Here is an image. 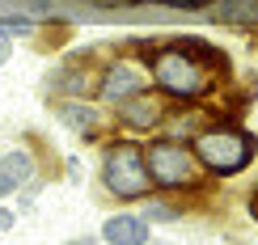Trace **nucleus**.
<instances>
[{
    "label": "nucleus",
    "instance_id": "f257e3e1",
    "mask_svg": "<svg viewBox=\"0 0 258 245\" xmlns=\"http://www.w3.org/2000/svg\"><path fill=\"white\" fill-rule=\"evenodd\" d=\"M254 135L241 127H208L195 135V161L216 178H233L254 161Z\"/></svg>",
    "mask_w": 258,
    "mask_h": 245
},
{
    "label": "nucleus",
    "instance_id": "f03ea898",
    "mask_svg": "<svg viewBox=\"0 0 258 245\" xmlns=\"http://www.w3.org/2000/svg\"><path fill=\"white\" fill-rule=\"evenodd\" d=\"M102 182L114 199H144L148 186H153V178L144 169V148L132 140L110 144L102 156Z\"/></svg>",
    "mask_w": 258,
    "mask_h": 245
},
{
    "label": "nucleus",
    "instance_id": "7ed1b4c3",
    "mask_svg": "<svg viewBox=\"0 0 258 245\" xmlns=\"http://www.w3.org/2000/svg\"><path fill=\"white\" fill-rule=\"evenodd\" d=\"M153 80H157L161 93L182 98V102L203 98V93L212 89L208 68H199V63L190 59V55H182L178 47H165V51H157V55H153Z\"/></svg>",
    "mask_w": 258,
    "mask_h": 245
},
{
    "label": "nucleus",
    "instance_id": "20e7f679",
    "mask_svg": "<svg viewBox=\"0 0 258 245\" xmlns=\"http://www.w3.org/2000/svg\"><path fill=\"white\" fill-rule=\"evenodd\" d=\"M144 169L157 186H195L199 182L195 152L178 140H153L148 152H144Z\"/></svg>",
    "mask_w": 258,
    "mask_h": 245
},
{
    "label": "nucleus",
    "instance_id": "39448f33",
    "mask_svg": "<svg viewBox=\"0 0 258 245\" xmlns=\"http://www.w3.org/2000/svg\"><path fill=\"white\" fill-rule=\"evenodd\" d=\"M144 89V76H140L136 68H127V63H110V68L102 72V80H98V98L102 102H123V98H132V93Z\"/></svg>",
    "mask_w": 258,
    "mask_h": 245
},
{
    "label": "nucleus",
    "instance_id": "423d86ee",
    "mask_svg": "<svg viewBox=\"0 0 258 245\" xmlns=\"http://www.w3.org/2000/svg\"><path fill=\"white\" fill-rule=\"evenodd\" d=\"M34 178V152L30 148H13V152L0 156V199L13 195L17 186H26Z\"/></svg>",
    "mask_w": 258,
    "mask_h": 245
},
{
    "label": "nucleus",
    "instance_id": "0eeeda50",
    "mask_svg": "<svg viewBox=\"0 0 258 245\" xmlns=\"http://www.w3.org/2000/svg\"><path fill=\"white\" fill-rule=\"evenodd\" d=\"M106 245H148V220L140 216H110L102 224Z\"/></svg>",
    "mask_w": 258,
    "mask_h": 245
},
{
    "label": "nucleus",
    "instance_id": "6e6552de",
    "mask_svg": "<svg viewBox=\"0 0 258 245\" xmlns=\"http://www.w3.org/2000/svg\"><path fill=\"white\" fill-rule=\"evenodd\" d=\"M114 106H119V119L127 127H136V131H148V127L161 119V102L157 98H140V93H132V98H123Z\"/></svg>",
    "mask_w": 258,
    "mask_h": 245
},
{
    "label": "nucleus",
    "instance_id": "1a4fd4ad",
    "mask_svg": "<svg viewBox=\"0 0 258 245\" xmlns=\"http://www.w3.org/2000/svg\"><path fill=\"white\" fill-rule=\"evenodd\" d=\"M169 47H178L182 55H190L199 68H208V72H224L229 68V55H224L216 42H208V38H174Z\"/></svg>",
    "mask_w": 258,
    "mask_h": 245
},
{
    "label": "nucleus",
    "instance_id": "9d476101",
    "mask_svg": "<svg viewBox=\"0 0 258 245\" xmlns=\"http://www.w3.org/2000/svg\"><path fill=\"white\" fill-rule=\"evenodd\" d=\"M59 123L72 127L77 135H93L98 131V110H93V106H81V102H63L59 106Z\"/></svg>",
    "mask_w": 258,
    "mask_h": 245
},
{
    "label": "nucleus",
    "instance_id": "9b49d317",
    "mask_svg": "<svg viewBox=\"0 0 258 245\" xmlns=\"http://www.w3.org/2000/svg\"><path fill=\"white\" fill-rule=\"evenodd\" d=\"M216 17H224V21H250V26H258V0H224V5L216 9Z\"/></svg>",
    "mask_w": 258,
    "mask_h": 245
},
{
    "label": "nucleus",
    "instance_id": "f8f14e48",
    "mask_svg": "<svg viewBox=\"0 0 258 245\" xmlns=\"http://www.w3.org/2000/svg\"><path fill=\"white\" fill-rule=\"evenodd\" d=\"M30 30H34V21H30L26 13H13V17H0V34H5V38H26Z\"/></svg>",
    "mask_w": 258,
    "mask_h": 245
},
{
    "label": "nucleus",
    "instance_id": "ddd939ff",
    "mask_svg": "<svg viewBox=\"0 0 258 245\" xmlns=\"http://www.w3.org/2000/svg\"><path fill=\"white\" fill-rule=\"evenodd\" d=\"M144 220H178V207H165V203H148V216Z\"/></svg>",
    "mask_w": 258,
    "mask_h": 245
},
{
    "label": "nucleus",
    "instance_id": "4468645a",
    "mask_svg": "<svg viewBox=\"0 0 258 245\" xmlns=\"http://www.w3.org/2000/svg\"><path fill=\"white\" fill-rule=\"evenodd\" d=\"M161 5H169V9H208L212 0H161Z\"/></svg>",
    "mask_w": 258,
    "mask_h": 245
},
{
    "label": "nucleus",
    "instance_id": "2eb2a0df",
    "mask_svg": "<svg viewBox=\"0 0 258 245\" xmlns=\"http://www.w3.org/2000/svg\"><path fill=\"white\" fill-rule=\"evenodd\" d=\"M13 224H17V216L9 207H0V232H13Z\"/></svg>",
    "mask_w": 258,
    "mask_h": 245
},
{
    "label": "nucleus",
    "instance_id": "dca6fc26",
    "mask_svg": "<svg viewBox=\"0 0 258 245\" xmlns=\"http://www.w3.org/2000/svg\"><path fill=\"white\" fill-rule=\"evenodd\" d=\"M250 216L258 220V186H254V195H250Z\"/></svg>",
    "mask_w": 258,
    "mask_h": 245
},
{
    "label": "nucleus",
    "instance_id": "f3484780",
    "mask_svg": "<svg viewBox=\"0 0 258 245\" xmlns=\"http://www.w3.org/2000/svg\"><path fill=\"white\" fill-rule=\"evenodd\" d=\"M68 245H93V241H68Z\"/></svg>",
    "mask_w": 258,
    "mask_h": 245
},
{
    "label": "nucleus",
    "instance_id": "a211bd4d",
    "mask_svg": "<svg viewBox=\"0 0 258 245\" xmlns=\"http://www.w3.org/2000/svg\"><path fill=\"white\" fill-rule=\"evenodd\" d=\"M5 55H9V51H5V42H0V59H5Z\"/></svg>",
    "mask_w": 258,
    "mask_h": 245
}]
</instances>
